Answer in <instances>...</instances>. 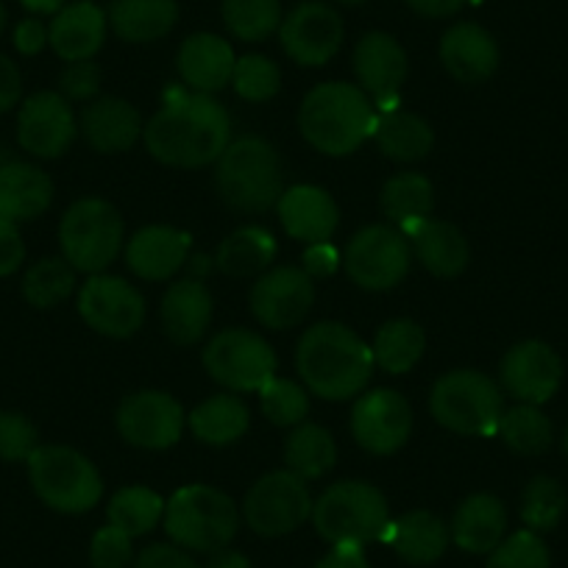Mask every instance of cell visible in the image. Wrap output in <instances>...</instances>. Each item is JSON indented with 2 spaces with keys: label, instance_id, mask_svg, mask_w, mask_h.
Instances as JSON below:
<instances>
[{
  "label": "cell",
  "instance_id": "d4e9b609",
  "mask_svg": "<svg viewBox=\"0 0 568 568\" xmlns=\"http://www.w3.org/2000/svg\"><path fill=\"white\" fill-rule=\"evenodd\" d=\"M142 118L123 98H98L81 114V134L98 154H123L142 136Z\"/></svg>",
  "mask_w": 568,
  "mask_h": 568
},
{
  "label": "cell",
  "instance_id": "5bb4252c",
  "mask_svg": "<svg viewBox=\"0 0 568 568\" xmlns=\"http://www.w3.org/2000/svg\"><path fill=\"white\" fill-rule=\"evenodd\" d=\"M79 315L98 335L131 337L145 324V298L125 278L95 273L79 293Z\"/></svg>",
  "mask_w": 568,
  "mask_h": 568
},
{
  "label": "cell",
  "instance_id": "7402d4cb",
  "mask_svg": "<svg viewBox=\"0 0 568 568\" xmlns=\"http://www.w3.org/2000/svg\"><path fill=\"white\" fill-rule=\"evenodd\" d=\"M187 232L173 226H145L125 245V265L145 282H165L190 256Z\"/></svg>",
  "mask_w": 568,
  "mask_h": 568
},
{
  "label": "cell",
  "instance_id": "e575fe53",
  "mask_svg": "<svg viewBox=\"0 0 568 568\" xmlns=\"http://www.w3.org/2000/svg\"><path fill=\"white\" fill-rule=\"evenodd\" d=\"M374 136L382 154L396 162L424 160L435 145L433 125L413 112H385L376 118Z\"/></svg>",
  "mask_w": 568,
  "mask_h": 568
},
{
  "label": "cell",
  "instance_id": "3957f363",
  "mask_svg": "<svg viewBox=\"0 0 568 568\" xmlns=\"http://www.w3.org/2000/svg\"><path fill=\"white\" fill-rule=\"evenodd\" d=\"M376 114L371 98L346 81L313 87L302 101L298 129L315 151L326 156H348L374 134Z\"/></svg>",
  "mask_w": 568,
  "mask_h": 568
},
{
  "label": "cell",
  "instance_id": "83f0119b",
  "mask_svg": "<svg viewBox=\"0 0 568 568\" xmlns=\"http://www.w3.org/2000/svg\"><path fill=\"white\" fill-rule=\"evenodd\" d=\"M452 540L468 555H490L507 535V507L494 494H474L452 518Z\"/></svg>",
  "mask_w": 568,
  "mask_h": 568
},
{
  "label": "cell",
  "instance_id": "9a60e30c",
  "mask_svg": "<svg viewBox=\"0 0 568 568\" xmlns=\"http://www.w3.org/2000/svg\"><path fill=\"white\" fill-rule=\"evenodd\" d=\"M251 313L267 329H293L310 315L315 284L304 267L282 265L262 273L251 287Z\"/></svg>",
  "mask_w": 568,
  "mask_h": 568
},
{
  "label": "cell",
  "instance_id": "f6af8a7d",
  "mask_svg": "<svg viewBox=\"0 0 568 568\" xmlns=\"http://www.w3.org/2000/svg\"><path fill=\"white\" fill-rule=\"evenodd\" d=\"M485 568H551V555L540 532L518 529L488 555Z\"/></svg>",
  "mask_w": 568,
  "mask_h": 568
},
{
  "label": "cell",
  "instance_id": "4316f807",
  "mask_svg": "<svg viewBox=\"0 0 568 568\" xmlns=\"http://www.w3.org/2000/svg\"><path fill=\"white\" fill-rule=\"evenodd\" d=\"M162 329L179 346H193L212 324V296L199 278H184L168 287L162 298Z\"/></svg>",
  "mask_w": 568,
  "mask_h": 568
},
{
  "label": "cell",
  "instance_id": "e0dca14e",
  "mask_svg": "<svg viewBox=\"0 0 568 568\" xmlns=\"http://www.w3.org/2000/svg\"><path fill=\"white\" fill-rule=\"evenodd\" d=\"M75 134H79L75 114L62 92H37L20 106L18 142L31 156L57 160L68 154Z\"/></svg>",
  "mask_w": 568,
  "mask_h": 568
},
{
  "label": "cell",
  "instance_id": "52a82bcc",
  "mask_svg": "<svg viewBox=\"0 0 568 568\" xmlns=\"http://www.w3.org/2000/svg\"><path fill=\"white\" fill-rule=\"evenodd\" d=\"M26 463H29L31 488L51 510L75 516V513H90L101 501V474L81 452L70 446L40 444Z\"/></svg>",
  "mask_w": 568,
  "mask_h": 568
},
{
  "label": "cell",
  "instance_id": "ab89813d",
  "mask_svg": "<svg viewBox=\"0 0 568 568\" xmlns=\"http://www.w3.org/2000/svg\"><path fill=\"white\" fill-rule=\"evenodd\" d=\"M499 435L516 455L535 457L544 455L555 440V426L549 415L535 404H518V407L505 409L499 424Z\"/></svg>",
  "mask_w": 568,
  "mask_h": 568
},
{
  "label": "cell",
  "instance_id": "4fadbf2b",
  "mask_svg": "<svg viewBox=\"0 0 568 568\" xmlns=\"http://www.w3.org/2000/svg\"><path fill=\"white\" fill-rule=\"evenodd\" d=\"M114 420H118V433L125 444L136 446V449L162 452L179 444L187 415L171 393L140 390L120 402Z\"/></svg>",
  "mask_w": 568,
  "mask_h": 568
},
{
  "label": "cell",
  "instance_id": "4dcf8cb0",
  "mask_svg": "<svg viewBox=\"0 0 568 568\" xmlns=\"http://www.w3.org/2000/svg\"><path fill=\"white\" fill-rule=\"evenodd\" d=\"M407 240H413V254L420 265L435 276L455 278L468 267V240L455 223L426 217Z\"/></svg>",
  "mask_w": 568,
  "mask_h": 568
},
{
  "label": "cell",
  "instance_id": "be15d7a7",
  "mask_svg": "<svg viewBox=\"0 0 568 568\" xmlns=\"http://www.w3.org/2000/svg\"><path fill=\"white\" fill-rule=\"evenodd\" d=\"M337 3H346V7H359V3H365V0H337Z\"/></svg>",
  "mask_w": 568,
  "mask_h": 568
},
{
  "label": "cell",
  "instance_id": "816d5d0a",
  "mask_svg": "<svg viewBox=\"0 0 568 568\" xmlns=\"http://www.w3.org/2000/svg\"><path fill=\"white\" fill-rule=\"evenodd\" d=\"M26 260V243L18 223L0 217V278L12 276Z\"/></svg>",
  "mask_w": 568,
  "mask_h": 568
},
{
  "label": "cell",
  "instance_id": "8d00e7d4",
  "mask_svg": "<svg viewBox=\"0 0 568 568\" xmlns=\"http://www.w3.org/2000/svg\"><path fill=\"white\" fill-rule=\"evenodd\" d=\"M273 260H276V240H273V234L260 226H243L223 240L221 248H217L215 265L226 276L245 278L267 271Z\"/></svg>",
  "mask_w": 568,
  "mask_h": 568
},
{
  "label": "cell",
  "instance_id": "2e32d148",
  "mask_svg": "<svg viewBox=\"0 0 568 568\" xmlns=\"http://www.w3.org/2000/svg\"><path fill=\"white\" fill-rule=\"evenodd\" d=\"M352 435L371 455H393L413 435V407L396 390H368L354 402Z\"/></svg>",
  "mask_w": 568,
  "mask_h": 568
},
{
  "label": "cell",
  "instance_id": "91938a15",
  "mask_svg": "<svg viewBox=\"0 0 568 568\" xmlns=\"http://www.w3.org/2000/svg\"><path fill=\"white\" fill-rule=\"evenodd\" d=\"M26 12L31 14H57L62 12L68 0H20Z\"/></svg>",
  "mask_w": 568,
  "mask_h": 568
},
{
  "label": "cell",
  "instance_id": "8fae6325",
  "mask_svg": "<svg viewBox=\"0 0 568 568\" xmlns=\"http://www.w3.org/2000/svg\"><path fill=\"white\" fill-rule=\"evenodd\" d=\"M243 516L256 535L278 538L313 516V496L307 483L287 468L271 471L251 485L243 501Z\"/></svg>",
  "mask_w": 568,
  "mask_h": 568
},
{
  "label": "cell",
  "instance_id": "681fc988",
  "mask_svg": "<svg viewBox=\"0 0 568 568\" xmlns=\"http://www.w3.org/2000/svg\"><path fill=\"white\" fill-rule=\"evenodd\" d=\"M59 90L68 101H90L101 90V68L92 59L68 62V68L59 75Z\"/></svg>",
  "mask_w": 568,
  "mask_h": 568
},
{
  "label": "cell",
  "instance_id": "6da1fadb",
  "mask_svg": "<svg viewBox=\"0 0 568 568\" xmlns=\"http://www.w3.org/2000/svg\"><path fill=\"white\" fill-rule=\"evenodd\" d=\"M151 156L171 168H206L221 160L232 136L229 112L204 92H176L142 129Z\"/></svg>",
  "mask_w": 568,
  "mask_h": 568
},
{
  "label": "cell",
  "instance_id": "ffe728a7",
  "mask_svg": "<svg viewBox=\"0 0 568 568\" xmlns=\"http://www.w3.org/2000/svg\"><path fill=\"white\" fill-rule=\"evenodd\" d=\"M354 73L363 84L365 95L387 103L398 98L404 79H407V53L385 31H371L357 42L354 51Z\"/></svg>",
  "mask_w": 568,
  "mask_h": 568
},
{
  "label": "cell",
  "instance_id": "ac0fdd59",
  "mask_svg": "<svg viewBox=\"0 0 568 568\" xmlns=\"http://www.w3.org/2000/svg\"><path fill=\"white\" fill-rule=\"evenodd\" d=\"M284 53L304 68H321L343 45V20L326 3H302L278 26Z\"/></svg>",
  "mask_w": 568,
  "mask_h": 568
},
{
  "label": "cell",
  "instance_id": "c3c4849f",
  "mask_svg": "<svg viewBox=\"0 0 568 568\" xmlns=\"http://www.w3.org/2000/svg\"><path fill=\"white\" fill-rule=\"evenodd\" d=\"M131 535H125L118 527L98 529L90 544V562L92 568H125L131 562Z\"/></svg>",
  "mask_w": 568,
  "mask_h": 568
},
{
  "label": "cell",
  "instance_id": "8992f818",
  "mask_svg": "<svg viewBox=\"0 0 568 568\" xmlns=\"http://www.w3.org/2000/svg\"><path fill=\"white\" fill-rule=\"evenodd\" d=\"M313 524L332 546H365L385 538L390 527V507L376 485L337 483L313 505Z\"/></svg>",
  "mask_w": 568,
  "mask_h": 568
},
{
  "label": "cell",
  "instance_id": "60d3db41",
  "mask_svg": "<svg viewBox=\"0 0 568 568\" xmlns=\"http://www.w3.org/2000/svg\"><path fill=\"white\" fill-rule=\"evenodd\" d=\"M75 291V267L64 256H45L23 276V296L31 307L51 310Z\"/></svg>",
  "mask_w": 568,
  "mask_h": 568
},
{
  "label": "cell",
  "instance_id": "94428289",
  "mask_svg": "<svg viewBox=\"0 0 568 568\" xmlns=\"http://www.w3.org/2000/svg\"><path fill=\"white\" fill-rule=\"evenodd\" d=\"M7 20H9L7 7H3V0H0V34H3V29H7Z\"/></svg>",
  "mask_w": 568,
  "mask_h": 568
},
{
  "label": "cell",
  "instance_id": "6125c7cd",
  "mask_svg": "<svg viewBox=\"0 0 568 568\" xmlns=\"http://www.w3.org/2000/svg\"><path fill=\"white\" fill-rule=\"evenodd\" d=\"M562 455L568 457V426H566V433H562Z\"/></svg>",
  "mask_w": 568,
  "mask_h": 568
},
{
  "label": "cell",
  "instance_id": "f35d334b",
  "mask_svg": "<svg viewBox=\"0 0 568 568\" xmlns=\"http://www.w3.org/2000/svg\"><path fill=\"white\" fill-rule=\"evenodd\" d=\"M106 516L112 527L123 529L131 538H140V535H149L165 518V501L151 488L129 485L109 499Z\"/></svg>",
  "mask_w": 568,
  "mask_h": 568
},
{
  "label": "cell",
  "instance_id": "bcb514c9",
  "mask_svg": "<svg viewBox=\"0 0 568 568\" xmlns=\"http://www.w3.org/2000/svg\"><path fill=\"white\" fill-rule=\"evenodd\" d=\"M232 87L245 101H271L278 92V87H282V70L267 57L248 53V57H240L237 64H234Z\"/></svg>",
  "mask_w": 568,
  "mask_h": 568
},
{
  "label": "cell",
  "instance_id": "d6a6232c",
  "mask_svg": "<svg viewBox=\"0 0 568 568\" xmlns=\"http://www.w3.org/2000/svg\"><path fill=\"white\" fill-rule=\"evenodd\" d=\"M382 212L390 217L393 223L402 226L404 237L415 232L426 217L435 210V190L433 182L420 173H398V176L387 179L379 195Z\"/></svg>",
  "mask_w": 568,
  "mask_h": 568
},
{
  "label": "cell",
  "instance_id": "cb8c5ba5",
  "mask_svg": "<svg viewBox=\"0 0 568 568\" xmlns=\"http://www.w3.org/2000/svg\"><path fill=\"white\" fill-rule=\"evenodd\" d=\"M106 40V14L90 0L70 3L62 12L53 14L48 26V45L62 57L64 62H84L103 48Z\"/></svg>",
  "mask_w": 568,
  "mask_h": 568
},
{
  "label": "cell",
  "instance_id": "9f6ffc18",
  "mask_svg": "<svg viewBox=\"0 0 568 568\" xmlns=\"http://www.w3.org/2000/svg\"><path fill=\"white\" fill-rule=\"evenodd\" d=\"M315 568H371L363 546H332L329 555L321 557Z\"/></svg>",
  "mask_w": 568,
  "mask_h": 568
},
{
  "label": "cell",
  "instance_id": "9c48e42d",
  "mask_svg": "<svg viewBox=\"0 0 568 568\" xmlns=\"http://www.w3.org/2000/svg\"><path fill=\"white\" fill-rule=\"evenodd\" d=\"M125 223L103 199H81L59 223L62 256L81 273H103L123 251Z\"/></svg>",
  "mask_w": 568,
  "mask_h": 568
},
{
  "label": "cell",
  "instance_id": "d6986e66",
  "mask_svg": "<svg viewBox=\"0 0 568 568\" xmlns=\"http://www.w3.org/2000/svg\"><path fill=\"white\" fill-rule=\"evenodd\" d=\"M501 385L521 404L549 402L562 385V359L549 343L521 341L501 359Z\"/></svg>",
  "mask_w": 568,
  "mask_h": 568
},
{
  "label": "cell",
  "instance_id": "1f68e13d",
  "mask_svg": "<svg viewBox=\"0 0 568 568\" xmlns=\"http://www.w3.org/2000/svg\"><path fill=\"white\" fill-rule=\"evenodd\" d=\"M179 20L176 0H112L109 26L125 42H156Z\"/></svg>",
  "mask_w": 568,
  "mask_h": 568
},
{
  "label": "cell",
  "instance_id": "ee69618b",
  "mask_svg": "<svg viewBox=\"0 0 568 568\" xmlns=\"http://www.w3.org/2000/svg\"><path fill=\"white\" fill-rule=\"evenodd\" d=\"M260 402L265 418L276 426H298L302 420H307L310 396L293 379H278V376H273L260 390Z\"/></svg>",
  "mask_w": 568,
  "mask_h": 568
},
{
  "label": "cell",
  "instance_id": "db71d44e",
  "mask_svg": "<svg viewBox=\"0 0 568 568\" xmlns=\"http://www.w3.org/2000/svg\"><path fill=\"white\" fill-rule=\"evenodd\" d=\"M341 262H343L341 254H337V248H332L329 243L307 245V251H304V271H307L313 278L332 276Z\"/></svg>",
  "mask_w": 568,
  "mask_h": 568
},
{
  "label": "cell",
  "instance_id": "f1b7e54d",
  "mask_svg": "<svg viewBox=\"0 0 568 568\" xmlns=\"http://www.w3.org/2000/svg\"><path fill=\"white\" fill-rule=\"evenodd\" d=\"M53 201V182L45 171L29 162L0 165V217L23 223L48 212Z\"/></svg>",
  "mask_w": 568,
  "mask_h": 568
},
{
  "label": "cell",
  "instance_id": "f546056e",
  "mask_svg": "<svg viewBox=\"0 0 568 568\" xmlns=\"http://www.w3.org/2000/svg\"><path fill=\"white\" fill-rule=\"evenodd\" d=\"M396 555L409 566H429L440 560L452 540V529L440 516L429 510L404 513L396 524H390L385 532Z\"/></svg>",
  "mask_w": 568,
  "mask_h": 568
},
{
  "label": "cell",
  "instance_id": "484cf974",
  "mask_svg": "<svg viewBox=\"0 0 568 568\" xmlns=\"http://www.w3.org/2000/svg\"><path fill=\"white\" fill-rule=\"evenodd\" d=\"M176 62L179 75H182L190 90L212 95V92L232 84L237 57H234L232 45L226 40L204 31V34H193L182 42Z\"/></svg>",
  "mask_w": 568,
  "mask_h": 568
},
{
  "label": "cell",
  "instance_id": "44dd1931",
  "mask_svg": "<svg viewBox=\"0 0 568 568\" xmlns=\"http://www.w3.org/2000/svg\"><path fill=\"white\" fill-rule=\"evenodd\" d=\"M276 210L284 232L307 245L326 243L341 223V210H337L335 199L315 184H296V187L284 190Z\"/></svg>",
  "mask_w": 568,
  "mask_h": 568
},
{
  "label": "cell",
  "instance_id": "7dc6e473",
  "mask_svg": "<svg viewBox=\"0 0 568 568\" xmlns=\"http://www.w3.org/2000/svg\"><path fill=\"white\" fill-rule=\"evenodd\" d=\"M40 446V433L29 415L0 409V460L26 463Z\"/></svg>",
  "mask_w": 568,
  "mask_h": 568
},
{
  "label": "cell",
  "instance_id": "836d02e7",
  "mask_svg": "<svg viewBox=\"0 0 568 568\" xmlns=\"http://www.w3.org/2000/svg\"><path fill=\"white\" fill-rule=\"evenodd\" d=\"M187 424L201 444L229 446L248 433L251 415L243 398L232 396V393H221V396H212L204 404H199L190 413Z\"/></svg>",
  "mask_w": 568,
  "mask_h": 568
},
{
  "label": "cell",
  "instance_id": "7bdbcfd3",
  "mask_svg": "<svg viewBox=\"0 0 568 568\" xmlns=\"http://www.w3.org/2000/svg\"><path fill=\"white\" fill-rule=\"evenodd\" d=\"M568 507V494L555 477H538L529 479V485L521 494V518L527 524V529L532 532H549L557 524L562 521Z\"/></svg>",
  "mask_w": 568,
  "mask_h": 568
},
{
  "label": "cell",
  "instance_id": "277c9868",
  "mask_svg": "<svg viewBox=\"0 0 568 568\" xmlns=\"http://www.w3.org/2000/svg\"><path fill=\"white\" fill-rule=\"evenodd\" d=\"M215 184L221 199L237 212H265L284 193L278 151L262 136H240L229 142L217 160Z\"/></svg>",
  "mask_w": 568,
  "mask_h": 568
},
{
  "label": "cell",
  "instance_id": "6f0895ef",
  "mask_svg": "<svg viewBox=\"0 0 568 568\" xmlns=\"http://www.w3.org/2000/svg\"><path fill=\"white\" fill-rule=\"evenodd\" d=\"M468 0H407V7L420 18H452L460 12Z\"/></svg>",
  "mask_w": 568,
  "mask_h": 568
},
{
  "label": "cell",
  "instance_id": "74e56055",
  "mask_svg": "<svg viewBox=\"0 0 568 568\" xmlns=\"http://www.w3.org/2000/svg\"><path fill=\"white\" fill-rule=\"evenodd\" d=\"M426 337L415 321L396 318L387 321L374 337V363L387 374H407L424 357Z\"/></svg>",
  "mask_w": 568,
  "mask_h": 568
},
{
  "label": "cell",
  "instance_id": "d590c367",
  "mask_svg": "<svg viewBox=\"0 0 568 568\" xmlns=\"http://www.w3.org/2000/svg\"><path fill=\"white\" fill-rule=\"evenodd\" d=\"M337 460V446L335 438L329 435V429H324L321 424L313 420H302L291 433L287 444H284V463H287V471H293L296 477L307 479H321L324 474H329L335 468Z\"/></svg>",
  "mask_w": 568,
  "mask_h": 568
},
{
  "label": "cell",
  "instance_id": "5b68a950",
  "mask_svg": "<svg viewBox=\"0 0 568 568\" xmlns=\"http://www.w3.org/2000/svg\"><path fill=\"white\" fill-rule=\"evenodd\" d=\"M165 532L187 551L212 555L226 549L240 529V510L232 496L212 485H184L165 501Z\"/></svg>",
  "mask_w": 568,
  "mask_h": 568
},
{
  "label": "cell",
  "instance_id": "b9f144b4",
  "mask_svg": "<svg viewBox=\"0 0 568 568\" xmlns=\"http://www.w3.org/2000/svg\"><path fill=\"white\" fill-rule=\"evenodd\" d=\"M221 14L226 29L243 42H262L282 26L278 0H223Z\"/></svg>",
  "mask_w": 568,
  "mask_h": 568
},
{
  "label": "cell",
  "instance_id": "680465c9",
  "mask_svg": "<svg viewBox=\"0 0 568 568\" xmlns=\"http://www.w3.org/2000/svg\"><path fill=\"white\" fill-rule=\"evenodd\" d=\"M204 568H251V560L234 549H217L210 555V562Z\"/></svg>",
  "mask_w": 568,
  "mask_h": 568
},
{
  "label": "cell",
  "instance_id": "ba28073f",
  "mask_svg": "<svg viewBox=\"0 0 568 568\" xmlns=\"http://www.w3.org/2000/svg\"><path fill=\"white\" fill-rule=\"evenodd\" d=\"M429 409L435 420L452 433L485 438L499 433L505 396L499 385L479 371H452L435 382Z\"/></svg>",
  "mask_w": 568,
  "mask_h": 568
},
{
  "label": "cell",
  "instance_id": "603a6c76",
  "mask_svg": "<svg viewBox=\"0 0 568 568\" xmlns=\"http://www.w3.org/2000/svg\"><path fill=\"white\" fill-rule=\"evenodd\" d=\"M440 62L463 84H479L499 68V45L477 23H457L440 40Z\"/></svg>",
  "mask_w": 568,
  "mask_h": 568
},
{
  "label": "cell",
  "instance_id": "11a10c76",
  "mask_svg": "<svg viewBox=\"0 0 568 568\" xmlns=\"http://www.w3.org/2000/svg\"><path fill=\"white\" fill-rule=\"evenodd\" d=\"M20 95H23V79H20L18 64L0 53V114L18 106Z\"/></svg>",
  "mask_w": 568,
  "mask_h": 568
},
{
  "label": "cell",
  "instance_id": "f907efd6",
  "mask_svg": "<svg viewBox=\"0 0 568 568\" xmlns=\"http://www.w3.org/2000/svg\"><path fill=\"white\" fill-rule=\"evenodd\" d=\"M134 568H201L187 549L176 544H151L136 557Z\"/></svg>",
  "mask_w": 568,
  "mask_h": 568
},
{
  "label": "cell",
  "instance_id": "7a4b0ae2",
  "mask_svg": "<svg viewBox=\"0 0 568 568\" xmlns=\"http://www.w3.org/2000/svg\"><path fill=\"white\" fill-rule=\"evenodd\" d=\"M374 352L348 326L326 321L304 332L296 352V368L310 393L326 402L359 396L374 374Z\"/></svg>",
  "mask_w": 568,
  "mask_h": 568
},
{
  "label": "cell",
  "instance_id": "30bf717a",
  "mask_svg": "<svg viewBox=\"0 0 568 568\" xmlns=\"http://www.w3.org/2000/svg\"><path fill=\"white\" fill-rule=\"evenodd\" d=\"M271 343L251 329H223L206 343V374L234 393H260L276 376Z\"/></svg>",
  "mask_w": 568,
  "mask_h": 568
},
{
  "label": "cell",
  "instance_id": "7c38bea8",
  "mask_svg": "<svg viewBox=\"0 0 568 568\" xmlns=\"http://www.w3.org/2000/svg\"><path fill=\"white\" fill-rule=\"evenodd\" d=\"M348 276L363 291H390L409 273L413 265V245L402 229L365 226L348 243L343 256Z\"/></svg>",
  "mask_w": 568,
  "mask_h": 568
},
{
  "label": "cell",
  "instance_id": "f5cc1de1",
  "mask_svg": "<svg viewBox=\"0 0 568 568\" xmlns=\"http://www.w3.org/2000/svg\"><path fill=\"white\" fill-rule=\"evenodd\" d=\"M48 45V26L40 18H26L14 29V48L23 57H37Z\"/></svg>",
  "mask_w": 568,
  "mask_h": 568
}]
</instances>
